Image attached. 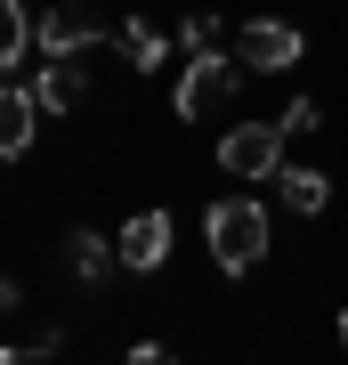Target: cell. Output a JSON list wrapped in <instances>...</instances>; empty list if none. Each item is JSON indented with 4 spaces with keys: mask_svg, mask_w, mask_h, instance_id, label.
Here are the masks:
<instances>
[{
    "mask_svg": "<svg viewBox=\"0 0 348 365\" xmlns=\"http://www.w3.org/2000/svg\"><path fill=\"white\" fill-rule=\"evenodd\" d=\"M203 235H211V260H219V276H251L259 252H268V203L251 195H219L203 211Z\"/></svg>",
    "mask_w": 348,
    "mask_h": 365,
    "instance_id": "obj_1",
    "label": "cell"
},
{
    "mask_svg": "<svg viewBox=\"0 0 348 365\" xmlns=\"http://www.w3.org/2000/svg\"><path fill=\"white\" fill-rule=\"evenodd\" d=\"M219 170L227 179H275L284 170V122H235L219 138Z\"/></svg>",
    "mask_w": 348,
    "mask_h": 365,
    "instance_id": "obj_2",
    "label": "cell"
},
{
    "mask_svg": "<svg viewBox=\"0 0 348 365\" xmlns=\"http://www.w3.org/2000/svg\"><path fill=\"white\" fill-rule=\"evenodd\" d=\"M235 81H243V57H219V49H194V66L179 73V114H186V122L219 114V106L235 98Z\"/></svg>",
    "mask_w": 348,
    "mask_h": 365,
    "instance_id": "obj_3",
    "label": "cell"
},
{
    "mask_svg": "<svg viewBox=\"0 0 348 365\" xmlns=\"http://www.w3.org/2000/svg\"><path fill=\"white\" fill-rule=\"evenodd\" d=\"M300 25H284V16H251L243 33H235V57H243V73H284V66H300Z\"/></svg>",
    "mask_w": 348,
    "mask_h": 365,
    "instance_id": "obj_4",
    "label": "cell"
},
{
    "mask_svg": "<svg viewBox=\"0 0 348 365\" xmlns=\"http://www.w3.org/2000/svg\"><path fill=\"white\" fill-rule=\"evenodd\" d=\"M33 49H41V57H73V49H97V16L65 0V9H49V16L33 25Z\"/></svg>",
    "mask_w": 348,
    "mask_h": 365,
    "instance_id": "obj_5",
    "label": "cell"
},
{
    "mask_svg": "<svg viewBox=\"0 0 348 365\" xmlns=\"http://www.w3.org/2000/svg\"><path fill=\"white\" fill-rule=\"evenodd\" d=\"M114 244H122V268H162L170 260V211H138Z\"/></svg>",
    "mask_w": 348,
    "mask_h": 365,
    "instance_id": "obj_6",
    "label": "cell"
},
{
    "mask_svg": "<svg viewBox=\"0 0 348 365\" xmlns=\"http://www.w3.org/2000/svg\"><path fill=\"white\" fill-rule=\"evenodd\" d=\"M65 268H73L81 284H105V276L122 268V244H114V235H90V227H73V235H65Z\"/></svg>",
    "mask_w": 348,
    "mask_h": 365,
    "instance_id": "obj_7",
    "label": "cell"
},
{
    "mask_svg": "<svg viewBox=\"0 0 348 365\" xmlns=\"http://www.w3.org/2000/svg\"><path fill=\"white\" fill-rule=\"evenodd\" d=\"M25 90H33L41 114H73V106H81V66H73V57H49V66H41Z\"/></svg>",
    "mask_w": 348,
    "mask_h": 365,
    "instance_id": "obj_8",
    "label": "cell"
},
{
    "mask_svg": "<svg viewBox=\"0 0 348 365\" xmlns=\"http://www.w3.org/2000/svg\"><path fill=\"white\" fill-rule=\"evenodd\" d=\"M33 130H41L33 90H0V155H25V146H33Z\"/></svg>",
    "mask_w": 348,
    "mask_h": 365,
    "instance_id": "obj_9",
    "label": "cell"
},
{
    "mask_svg": "<svg viewBox=\"0 0 348 365\" xmlns=\"http://www.w3.org/2000/svg\"><path fill=\"white\" fill-rule=\"evenodd\" d=\"M275 187H284V203L300 220H316V211L332 203V179H324V170H275Z\"/></svg>",
    "mask_w": 348,
    "mask_h": 365,
    "instance_id": "obj_10",
    "label": "cell"
},
{
    "mask_svg": "<svg viewBox=\"0 0 348 365\" xmlns=\"http://www.w3.org/2000/svg\"><path fill=\"white\" fill-rule=\"evenodd\" d=\"M33 49V25H25V0H0V73H16Z\"/></svg>",
    "mask_w": 348,
    "mask_h": 365,
    "instance_id": "obj_11",
    "label": "cell"
},
{
    "mask_svg": "<svg viewBox=\"0 0 348 365\" xmlns=\"http://www.w3.org/2000/svg\"><path fill=\"white\" fill-rule=\"evenodd\" d=\"M122 57H130L138 73H154L162 57H170V41H162L154 25H146V16H130V25H122Z\"/></svg>",
    "mask_w": 348,
    "mask_h": 365,
    "instance_id": "obj_12",
    "label": "cell"
},
{
    "mask_svg": "<svg viewBox=\"0 0 348 365\" xmlns=\"http://www.w3.org/2000/svg\"><path fill=\"white\" fill-rule=\"evenodd\" d=\"M179 41H186V49H219V16H211V9H194L186 25H179Z\"/></svg>",
    "mask_w": 348,
    "mask_h": 365,
    "instance_id": "obj_13",
    "label": "cell"
},
{
    "mask_svg": "<svg viewBox=\"0 0 348 365\" xmlns=\"http://www.w3.org/2000/svg\"><path fill=\"white\" fill-rule=\"evenodd\" d=\"M316 122H324L316 98H292V106H284V130H316Z\"/></svg>",
    "mask_w": 348,
    "mask_h": 365,
    "instance_id": "obj_14",
    "label": "cell"
},
{
    "mask_svg": "<svg viewBox=\"0 0 348 365\" xmlns=\"http://www.w3.org/2000/svg\"><path fill=\"white\" fill-rule=\"evenodd\" d=\"M16 309V276H0V317H9Z\"/></svg>",
    "mask_w": 348,
    "mask_h": 365,
    "instance_id": "obj_15",
    "label": "cell"
},
{
    "mask_svg": "<svg viewBox=\"0 0 348 365\" xmlns=\"http://www.w3.org/2000/svg\"><path fill=\"white\" fill-rule=\"evenodd\" d=\"M340 341H348V309H340Z\"/></svg>",
    "mask_w": 348,
    "mask_h": 365,
    "instance_id": "obj_16",
    "label": "cell"
}]
</instances>
